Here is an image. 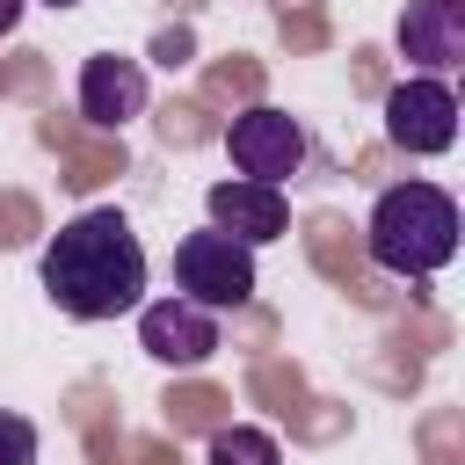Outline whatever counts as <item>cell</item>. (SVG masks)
Masks as SVG:
<instances>
[{"mask_svg":"<svg viewBox=\"0 0 465 465\" xmlns=\"http://www.w3.org/2000/svg\"><path fill=\"white\" fill-rule=\"evenodd\" d=\"M225 153H232L240 182L283 189V182L305 167V131H298V116H291V109H269V102H254L247 116H232V131H225Z\"/></svg>","mask_w":465,"mask_h":465,"instance_id":"cell-4","label":"cell"},{"mask_svg":"<svg viewBox=\"0 0 465 465\" xmlns=\"http://www.w3.org/2000/svg\"><path fill=\"white\" fill-rule=\"evenodd\" d=\"M400 51L407 65H421V80H443L450 65H465V0H407Z\"/></svg>","mask_w":465,"mask_h":465,"instance_id":"cell-7","label":"cell"},{"mask_svg":"<svg viewBox=\"0 0 465 465\" xmlns=\"http://www.w3.org/2000/svg\"><path fill=\"white\" fill-rule=\"evenodd\" d=\"M44 291L65 320H116L145 305V247L124 211H80L44 247Z\"/></svg>","mask_w":465,"mask_h":465,"instance_id":"cell-1","label":"cell"},{"mask_svg":"<svg viewBox=\"0 0 465 465\" xmlns=\"http://www.w3.org/2000/svg\"><path fill=\"white\" fill-rule=\"evenodd\" d=\"M80 116L102 124V131H124L131 116H145V65L116 58V51L87 58L80 65Z\"/></svg>","mask_w":465,"mask_h":465,"instance_id":"cell-9","label":"cell"},{"mask_svg":"<svg viewBox=\"0 0 465 465\" xmlns=\"http://www.w3.org/2000/svg\"><path fill=\"white\" fill-rule=\"evenodd\" d=\"M363 247L385 276H436L450 254H458V203L450 189L436 182H400L371 203V225H363Z\"/></svg>","mask_w":465,"mask_h":465,"instance_id":"cell-2","label":"cell"},{"mask_svg":"<svg viewBox=\"0 0 465 465\" xmlns=\"http://www.w3.org/2000/svg\"><path fill=\"white\" fill-rule=\"evenodd\" d=\"M51 7H80V0H51Z\"/></svg>","mask_w":465,"mask_h":465,"instance_id":"cell-13","label":"cell"},{"mask_svg":"<svg viewBox=\"0 0 465 465\" xmlns=\"http://www.w3.org/2000/svg\"><path fill=\"white\" fill-rule=\"evenodd\" d=\"M0 465H36V429L22 414H0Z\"/></svg>","mask_w":465,"mask_h":465,"instance_id":"cell-11","label":"cell"},{"mask_svg":"<svg viewBox=\"0 0 465 465\" xmlns=\"http://www.w3.org/2000/svg\"><path fill=\"white\" fill-rule=\"evenodd\" d=\"M211 225L218 232H232L240 247H269V240H283V225H291V203H283V189H262V182H211Z\"/></svg>","mask_w":465,"mask_h":465,"instance_id":"cell-8","label":"cell"},{"mask_svg":"<svg viewBox=\"0 0 465 465\" xmlns=\"http://www.w3.org/2000/svg\"><path fill=\"white\" fill-rule=\"evenodd\" d=\"M174 283L189 305L203 312H225V305H247L254 298V247H240L232 232H189L174 247Z\"/></svg>","mask_w":465,"mask_h":465,"instance_id":"cell-3","label":"cell"},{"mask_svg":"<svg viewBox=\"0 0 465 465\" xmlns=\"http://www.w3.org/2000/svg\"><path fill=\"white\" fill-rule=\"evenodd\" d=\"M385 138L400 153H450L458 145V94L450 80H400L385 94Z\"/></svg>","mask_w":465,"mask_h":465,"instance_id":"cell-5","label":"cell"},{"mask_svg":"<svg viewBox=\"0 0 465 465\" xmlns=\"http://www.w3.org/2000/svg\"><path fill=\"white\" fill-rule=\"evenodd\" d=\"M22 7H29V0H0V36H15V22H22Z\"/></svg>","mask_w":465,"mask_h":465,"instance_id":"cell-12","label":"cell"},{"mask_svg":"<svg viewBox=\"0 0 465 465\" xmlns=\"http://www.w3.org/2000/svg\"><path fill=\"white\" fill-rule=\"evenodd\" d=\"M211 465H283L269 429H218L211 436Z\"/></svg>","mask_w":465,"mask_h":465,"instance_id":"cell-10","label":"cell"},{"mask_svg":"<svg viewBox=\"0 0 465 465\" xmlns=\"http://www.w3.org/2000/svg\"><path fill=\"white\" fill-rule=\"evenodd\" d=\"M138 341L153 363L167 371H196L218 356V312L189 305V298H160V305H138Z\"/></svg>","mask_w":465,"mask_h":465,"instance_id":"cell-6","label":"cell"}]
</instances>
